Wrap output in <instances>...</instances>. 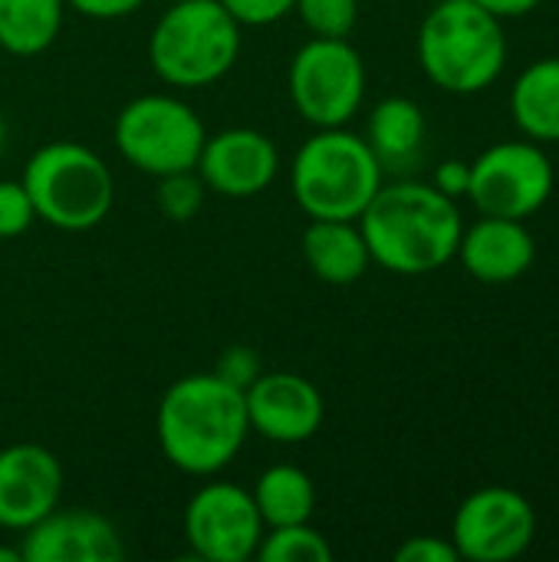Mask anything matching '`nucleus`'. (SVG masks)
I'll return each instance as SVG.
<instances>
[{
  "instance_id": "nucleus-1",
  "label": "nucleus",
  "mask_w": 559,
  "mask_h": 562,
  "mask_svg": "<svg viewBox=\"0 0 559 562\" xmlns=\"http://www.w3.org/2000/svg\"><path fill=\"white\" fill-rule=\"evenodd\" d=\"M372 263L399 277H422L455 260L461 244L458 201L425 181H395L376 191L359 214Z\"/></svg>"
},
{
  "instance_id": "nucleus-2",
  "label": "nucleus",
  "mask_w": 559,
  "mask_h": 562,
  "mask_svg": "<svg viewBox=\"0 0 559 562\" xmlns=\"http://www.w3.org/2000/svg\"><path fill=\"white\" fill-rule=\"evenodd\" d=\"M161 454L188 477L221 474L250 435L244 392L214 372L171 382L155 418Z\"/></svg>"
},
{
  "instance_id": "nucleus-3",
  "label": "nucleus",
  "mask_w": 559,
  "mask_h": 562,
  "mask_svg": "<svg viewBox=\"0 0 559 562\" xmlns=\"http://www.w3.org/2000/svg\"><path fill=\"white\" fill-rule=\"evenodd\" d=\"M385 168L369 142L346 125L316 128L297 151L290 168V188L300 211L310 221H359Z\"/></svg>"
},
{
  "instance_id": "nucleus-4",
  "label": "nucleus",
  "mask_w": 559,
  "mask_h": 562,
  "mask_svg": "<svg viewBox=\"0 0 559 562\" xmlns=\"http://www.w3.org/2000/svg\"><path fill=\"white\" fill-rule=\"evenodd\" d=\"M418 63L438 89L474 95L504 72V26L474 0H441L418 26Z\"/></svg>"
},
{
  "instance_id": "nucleus-5",
  "label": "nucleus",
  "mask_w": 559,
  "mask_h": 562,
  "mask_svg": "<svg viewBox=\"0 0 559 562\" xmlns=\"http://www.w3.org/2000/svg\"><path fill=\"white\" fill-rule=\"evenodd\" d=\"M241 23L221 0L168 3L148 36L152 72L175 89H204L241 59Z\"/></svg>"
},
{
  "instance_id": "nucleus-6",
  "label": "nucleus",
  "mask_w": 559,
  "mask_h": 562,
  "mask_svg": "<svg viewBox=\"0 0 559 562\" xmlns=\"http://www.w3.org/2000/svg\"><path fill=\"white\" fill-rule=\"evenodd\" d=\"M36 221L82 234L99 227L115 201V178L109 165L82 142H49L36 148L20 175Z\"/></svg>"
},
{
  "instance_id": "nucleus-7",
  "label": "nucleus",
  "mask_w": 559,
  "mask_h": 562,
  "mask_svg": "<svg viewBox=\"0 0 559 562\" xmlns=\"http://www.w3.org/2000/svg\"><path fill=\"white\" fill-rule=\"evenodd\" d=\"M119 155L142 175L161 178L198 165L208 128L201 115L178 95L148 92L122 105L112 128Z\"/></svg>"
},
{
  "instance_id": "nucleus-8",
  "label": "nucleus",
  "mask_w": 559,
  "mask_h": 562,
  "mask_svg": "<svg viewBox=\"0 0 559 562\" xmlns=\"http://www.w3.org/2000/svg\"><path fill=\"white\" fill-rule=\"evenodd\" d=\"M293 109L313 128L346 125L366 99V63L349 40H306L287 72Z\"/></svg>"
},
{
  "instance_id": "nucleus-9",
  "label": "nucleus",
  "mask_w": 559,
  "mask_h": 562,
  "mask_svg": "<svg viewBox=\"0 0 559 562\" xmlns=\"http://www.w3.org/2000/svg\"><path fill=\"white\" fill-rule=\"evenodd\" d=\"M557 175L537 142H501L471 161L468 198L481 214L524 221L554 194Z\"/></svg>"
},
{
  "instance_id": "nucleus-10",
  "label": "nucleus",
  "mask_w": 559,
  "mask_h": 562,
  "mask_svg": "<svg viewBox=\"0 0 559 562\" xmlns=\"http://www.w3.org/2000/svg\"><path fill=\"white\" fill-rule=\"evenodd\" d=\"M537 537V514L514 487H481L461 501L451 520V543L461 560L511 562Z\"/></svg>"
},
{
  "instance_id": "nucleus-11",
  "label": "nucleus",
  "mask_w": 559,
  "mask_h": 562,
  "mask_svg": "<svg viewBox=\"0 0 559 562\" xmlns=\"http://www.w3.org/2000/svg\"><path fill=\"white\" fill-rule=\"evenodd\" d=\"M260 510L241 484L211 481L198 487L185 507V537L198 560L247 562L264 537Z\"/></svg>"
},
{
  "instance_id": "nucleus-12",
  "label": "nucleus",
  "mask_w": 559,
  "mask_h": 562,
  "mask_svg": "<svg viewBox=\"0 0 559 562\" xmlns=\"http://www.w3.org/2000/svg\"><path fill=\"white\" fill-rule=\"evenodd\" d=\"M244 402L250 431L273 445H303L326 418L323 392L297 372H260L244 389Z\"/></svg>"
},
{
  "instance_id": "nucleus-13",
  "label": "nucleus",
  "mask_w": 559,
  "mask_h": 562,
  "mask_svg": "<svg viewBox=\"0 0 559 562\" xmlns=\"http://www.w3.org/2000/svg\"><path fill=\"white\" fill-rule=\"evenodd\" d=\"M194 171L201 175L204 188L221 198H257L273 184L280 171V151L270 135L237 125L204 138Z\"/></svg>"
},
{
  "instance_id": "nucleus-14",
  "label": "nucleus",
  "mask_w": 559,
  "mask_h": 562,
  "mask_svg": "<svg viewBox=\"0 0 559 562\" xmlns=\"http://www.w3.org/2000/svg\"><path fill=\"white\" fill-rule=\"evenodd\" d=\"M63 464L43 445H10L0 451V527L30 530L59 507Z\"/></svg>"
},
{
  "instance_id": "nucleus-15",
  "label": "nucleus",
  "mask_w": 559,
  "mask_h": 562,
  "mask_svg": "<svg viewBox=\"0 0 559 562\" xmlns=\"http://www.w3.org/2000/svg\"><path fill=\"white\" fill-rule=\"evenodd\" d=\"M23 562H119L125 557L112 520L96 510H53L20 543Z\"/></svg>"
},
{
  "instance_id": "nucleus-16",
  "label": "nucleus",
  "mask_w": 559,
  "mask_h": 562,
  "mask_svg": "<svg viewBox=\"0 0 559 562\" xmlns=\"http://www.w3.org/2000/svg\"><path fill=\"white\" fill-rule=\"evenodd\" d=\"M455 257L465 263V270L474 280L501 286L521 280L534 267L537 240L524 227V221L481 214V221L461 231V244Z\"/></svg>"
},
{
  "instance_id": "nucleus-17",
  "label": "nucleus",
  "mask_w": 559,
  "mask_h": 562,
  "mask_svg": "<svg viewBox=\"0 0 559 562\" xmlns=\"http://www.w3.org/2000/svg\"><path fill=\"white\" fill-rule=\"evenodd\" d=\"M303 260L310 273L329 286L362 280L372 263L359 221H310L303 231Z\"/></svg>"
},
{
  "instance_id": "nucleus-18",
  "label": "nucleus",
  "mask_w": 559,
  "mask_h": 562,
  "mask_svg": "<svg viewBox=\"0 0 559 562\" xmlns=\"http://www.w3.org/2000/svg\"><path fill=\"white\" fill-rule=\"evenodd\" d=\"M369 148L376 151L379 165L385 171H402L418 161L422 145H425V112L418 102L405 95H389L382 99L372 115H369V132H366Z\"/></svg>"
},
{
  "instance_id": "nucleus-19",
  "label": "nucleus",
  "mask_w": 559,
  "mask_h": 562,
  "mask_svg": "<svg viewBox=\"0 0 559 562\" xmlns=\"http://www.w3.org/2000/svg\"><path fill=\"white\" fill-rule=\"evenodd\" d=\"M511 115L530 142H559V56L537 59L517 76Z\"/></svg>"
},
{
  "instance_id": "nucleus-20",
  "label": "nucleus",
  "mask_w": 559,
  "mask_h": 562,
  "mask_svg": "<svg viewBox=\"0 0 559 562\" xmlns=\"http://www.w3.org/2000/svg\"><path fill=\"white\" fill-rule=\"evenodd\" d=\"M264 527H290L310 524L316 510V484L297 464H273L267 468L254 491H250Z\"/></svg>"
},
{
  "instance_id": "nucleus-21",
  "label": "nucleus",
  "mask_w": 559,
  "mask_h": 562,
  "mask_svg": "<svg viewBox=\"0 0 559 562\" xmlns=\"http://www.w3.org/2000/svg\"><path fill=\"white\" fill-rule=\"evenodd\" d=\"M66 16V0H0V49L10 56L46 53Z\"/></svg>"
},
{
  "instance_id": "nucleus-22",
  "label": "nucleus",
  "mask_w": 559,
  "mask_h": 562,
  "mask_svg": "<svg viewBox=\"0 0 559 562\" xmlns=\"http://www.w3.org/2000/svg\"><path fill=\"white\" fill-rule=\"evenodd\" d=\"M260 562H329L333 547L329 540L313 530L310 524H290V527H267L257 547Z\"/></svg>"
},
{
  "instance_id": "nucleus-23",
  "label": "nucleus",
  "mask_w": 559,
  "mask_h": 562,
  "mask_svg": "<svg viewBox=\"0 0 559 562\" xmlns=\"http://www.w3.org/2000/svg\"><path fill=\"white\" fill-rule=\"evenodd\" d=\"M158 188H155V204L158 211L175 221V224H185V221H194L201 204H204V181L194 168L188 171H171V175H161L155 178Z\"/></svg>"
},
{
  "instance_id": "nucleus-24",
  "label": "nucleus",
  "mask_w": 559,
  "mask_h": 562,
  "mask_svg": "<svg viewBox=\"0 0 559 562\" xmlns=\"http://www.w3.org/2000/svg\"><path fill=\"white\" fill-rule=\"evenodd\" d=\"M293 13L313 36L346 40L359 23V0H297Z\"/></svg>"
},
{
  "instance_id": "nucleus-25",
  "label": "nucleus",
  "mask_w": 559,
  "mask_h": 562,
  "mask_svg": "<svg viewBox=\"0 0 559 562\" xmlns=\"http://www.w3.org/2000/svg\"><path fill=\"white\" fill-rule=\"evenodd\" d=\"M36 221L33 201L23 181H0V240H13Z\"/></svg>"
},
{
  "instance_id": "nucleus-26",
  "label": "nucleus",
  "mask_w": 559,
  "mask_h": 562,
  "mask_svg": "<svg viewBox=\"0 0 559 562\" xmlns=\"http://www.w3.org/2000/svg\"><path fill=\"white\" fill-rule=\"evenodd\" d=\"M297 0H221V7L241 23V26H270L293 13Z\"/></svg>"
},
{
  "instance_id": "nucleus-27",
  "label": "nucleus",
  "mask_w": 559,
  "mask_h": 562,
  "mask_svg": "<svg viewBox=\"0 0 559 562\" xmlns=\"http://www.w3.org/2000/svg\"><path fill=\"white\" fill-rule=\"evenodd\" d=\"M260 372H264L260 356H257L250 346H231V349L217 359V366H214V375H221L224 382H231V385L241 389V392H244Z\"/></svg>"
},
{
  "instance_id": "nucleus-28",
  "label": "nucleus",
  "mask_w": 559,
  "mask_h": 562,
  "mask_svg": "<svg viewBox=\"0 0 559 562\" xmlns=\"http://www.w3.org/2000/svg\"><path fill=\"white\" fill-rule=\"evenodd\" d=\"M399 562H458V550L451 540L441 537H412L395 550Z\"/></svg>"
},
{
  "instance_id": "nucleus-29",
  "label": "nucleus",
  "mask_w": 559,
  "mask_h": 562,
  "mask_svg": "<svg viewBox=\"0 0 559 562\" xmlns=\"http://www.w3.org/2000/svg\"><path fill=\"white\" fill-rule=\"evenodd\" d=\"M145 0H66L69 10L89 16V20H122L132 16Z\"/></svg>"
},
{
  "instance_id": "nucleus-30",
  "label": "nucleus",
  "mask_w": 559,
  "mask_h": 562,
  "mask_svg": "<svg viewBox=\"0 0 559 562\" xmlns=\"http://www.w3.org/2000/svg\"><path fill=\"white\" fill-rule=\"evenodd\" d=\"M468 181H471V165L468 161H441L438 165V171H435V188L441 191V194H448V198H465L468 194Z\"/></svg>"
},
{
  "instance_id": "nucleus-31",
  "label": "nucleus",
  "mask_w": 559,
  "mask_h": 562,
  "mask_svg": "<svg viewBox=\"0 0 559 562\" xmlns=\"http://www.w3.org/2000/svg\"><path fill=\"white\" fill-rule=\"evenodd\" d=\"M478 7H484L488 13H494L497 20H511V16H527L530 10H537L544 0H474Z\"/></svg>"
},
{
  "instance_id": "nucleus-32",
  "label": "nucleus",
  "mask_w": 559,
  "mask_h": 562,
  "mask_svg": "<svg viewBox=\"0 0 559 562\" xmlns=\"http://www.w3.org/2000/svg\"><path fill=\"white\" fill-rule=\"evenodd\" d=\"M0 562H23L20 547H16V550H7V547H0Z\"/></svg>"
},
{
  "instance_id": "nucleus-33",
  "label": "nucleus",
  "mask_w": 559,
  "mask_h": 562,
  "mask_svg": "<svg viewBox=\"0 0 559 562\" xmlns=\"http://www.w3.org/2000/svg\"><path fill=\"white\" fill-rule=\"evenodd\" d=\"M3 145H7V122H3V115H0V155H3Z\"/></svg>"
},
{
  "instance_id": "nucleus-34",
  "label": "nucleus",
  "mask_w": 559,
  "mask_h": 562,
  "mask_svg": "<svg viewBox=\"0 0 559 562\" xmlns=\"http://www.w3.org/2000/svg\"><path fill=\"white\" fill-rule=\"evenodd\" d=\"M165 3H181V0H165Z\"/></svg>"
}]
</instances>
